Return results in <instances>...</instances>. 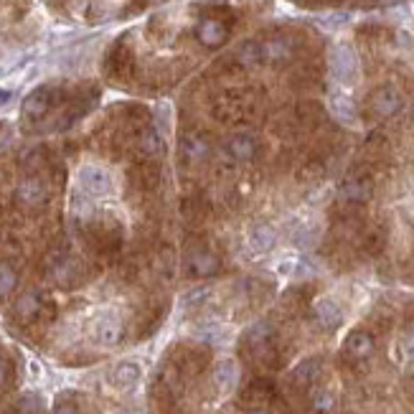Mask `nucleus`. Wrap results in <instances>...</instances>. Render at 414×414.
<instances>
[{
    "label": "nucleus",
    "mask_w": 414,
    "mask_h": 414,
    "mask_svg": "<svg viewBox=\"0 0 414 414\" xmlns=\"http://www.w3.org/2000/svg\"><path fill=\"white\" fill-rule=\"evenodd\" d=\"M181 153L186 155L188 163H204V160L211 155V145L206 142V138L190 133L181 140Z\"/></svg>",
    "instance_id": "9b49d317"
},
{
    "label": "nucleus",
    "mask_w": 414,
    "mask_h": 414,
    "mask_svg": "<svg viewBox=\"0 0 414 414\" xmlns=\"http://www.w3.org/2000/svg\"><path fill=\"white\" fill-rule=\"evenodd\" d=\"M41 310V295H36V292H25L23 298H18L16 303V315L21 320H31L34 315H39Z\"/></svg>",
    "instance_id": "a211bd4d"
},
{
    "label": "nucleus",
    "mask_w": 414,
    "mask_h": 414,
    "mask_svg": "<svg viewBox=\"0 0 414 414\" xmlns=\"http://www.w3.org/2000/svg\"><path fill=\"white\" fill-rule=\"evenodd\" d=\"M237 58H239V64H244V67H254V64H259V61L265 58V54H262V43H254V41L244 43L239 49V54H237Z\"/></svg>",
    "instance_id": "412c9836"
},
{
    "label": "nucleus",
    "mask_w": 414,
    "mask_h": 414,
    "mask_svg": "<svg viewBox=\"0 0 414 414\" xmlns=\"http://www.w3.org/2000/svg\"><path fill=\"white\" fill-rule=\"evenodd\" d=\"M54 274H56L58 282H69L72 280V274H74V262H72V259H64L61 265H56Z\"/></svg>",
    "instance_id": "bb28decb"
},
{
    "label": "nucleus",
    "mask_w": 414,
    "mask_h": 414,
    "mask_svg": "<svg viewBox=\"0 0 414 414\" xmlns=\"http://www.w3.org/2000/svg\"><path fill=\"white\" fill-rule=\"evenodd\" d=\"M402 358L406 369H414V331L402 340Z\"/></svg>",
    "instance_id": "393cba45"
},
{
    "label": "nucleus",
    "mask_w": 414,
    "mask_h": 414,
    "mask_svg": "<svg viewBox=\"0 0 414 414\" xmlns=\"http://www.w3.org/2000/svg\"><path fill=\"white\" fill-rule=\"evenodd\" d=\"M331 69H333V76H336L340 84L351 87V84L356 82L358 79V58H356V54H353V49L346 46V43L336 46L333 54H331Z\"/></svg>",
    "instance_id": "f03ea898"
},
{
    "label": "nucleus",
    "mask_w": 414,
    "mask_h": 414,
    "mask_svg": "<svg viewBox=\"0 0 414 414\" xmlns=\"http://www.w3.org/2000/svg\"><path fill=\"white\" fill-rule=\"evenodd\" d=\"M249 414H270L267 409H254V412H249Z\"/></svg>",
    "instance_id": "72a5a7b5"
},
{
    "label": "nucleus",
    "mask_w": 414,
    "mask_h": 414,
    "mask_svg": "<svg viewBox=\"0 0 414 414\" xmlns=\"http://www.w3.org/2000/svg\"><path fill=\"white\" fill-rule=\"evenodd\" d=\"M333 406H336V399H333L331 391H318L313 397V412L315 414H331Z\"/></svg>",
    "instance_id": "b1692460"
},
{
    "label": "nucleus",
    "mask_w": 414,
    "mask_h": 414,
    "mask_svg": "<svg viewBox=\"0 0 414 414\" xmlns=\"http://www.w3.org/2000/svg\"><path fill=\"white\" fill-rule=\"evenodd\" d=\"M237 384H239V364H237L234 358H221V361H216V366H214L216 391L229 394V391L237 389Z\"/></svg>",
    "instance_id": "39448f33"
},
{
    "label": "nucleus",
    "mask_w": 414,
    "mask_h": 414,
    "mask_svg": "<svg viewBox=\"0 0 414 414\" xmlns=\"http://www.w3.org/2000/svg\"><path fill=\"white\" fill-rule=\"evenodd\" d=\"M270 336H272V325L265 323V320L254 323L247 331V340L252 343V346H262V343H267V340H270Z\"/></svg>",
    "instance_id": "5701e85b"
},
{
    "label": "nucleus",
    "mask_w": 414,
    "mask_h": 414,
    "mask_svg": "<svg viewBox=\"0 0 414 414\" xmlns=\"http://www.w3.org/2000/svg\"><path fill=\"white\" fill-rule=\"evenodd\" d=\"M117 414H145L142 409H138V406H124V409H120Z\"/></svg>",
    "instance_id": "473e14b6"
},
{
    "label": "nucleus",
    "mask_w": 414,
    "mask_h": 414,
    "mask_svg": "<svg viewBox=\"0 0 414 414\" xmlns=\"http://www.w3.org/2000/svg\"><path fill=\"white\" fill-rule=\"evenodd\" d=\"M16 285H18V272L8 262H0V300L8 298L10 292L16 290Z\"/></svg>",
    "instance_id": "aec40b11"
},
{
    "label": "nucleus",
    "mask_w": 414,
    "mask_h": 414,
    "mask_svg": "<svg viewBox=\"0 0 414 414\" xmlns=\"http://www.w3.org/2000/svg\"><path fill=\"white\" fill-rule=\"evenodd\" d=\"M10 100H13V91H10V89H0V109L6 107Z\"/></svg>",
    "instance_id": "c756f323"
},
{
    "label": "nucleus",
    "mask_w": 414,
    "mask_h": 414,
    "mask_svg": "<svg viewBox=\"0 0 414 414\" xmlns=\"http://www.w3.org/2000/svg\"><path fill=\"white\" fill-rule=\"evenodd\" d=\"M219 270V259L211 252H196L188 257V272L193 277H211Z\"/></svg>",
    "instance_id": "4468645a"
},
{
    "label": "nucleus",
    "mask_w": 414,
    "mask_h": 414,
    "mask_svg": "<svg viewBox=\"0 0 414 414\" xmlns=\"http://www.w3.org/2000/svg\"><path fill=\"white\" fill-rule=\"evenodd\" d=\"M142 379V366L138 361H120V364L112 369L109 373V384L120 391H130L135 389Z\"/></svg>",
    "instance_id": "20e7f679"
},
{
    "label": "nucleus",
    "mask_w": 414,
    "mask_h": 414,
    "mask_svg": "<svg viewBox=\"0 0 414 414\" xmlns=\"http://www.w3.org/2000/svg\"><path fill=\"white\" fill-rule=\"evenodd\" d=\"M331 107L343 122H348V124L356 122V107H353V102L348 100V97H333Z\"/></svg>",
    "instance_id": "4be33fe9"
},
{
    "label": "nucleus",
    "mask_w": 414,
    "mask_h": 414,
    "mask_svg": "<svg viewBox=\"0 0 414 414\" xmlns=\"http://www.w3.org/2000/svg\"><path fill=\"white\" fill-rule=\"evenodd\" d=\"M54 414H79L74 404H56L54 406Z\"/></svg>",
    "instance_id": "c85d7f7f"
},
{
    "label": "nucleus",
    "mask_w": 414,
    "mask_h": 414,
    "mask_svg": "<svg viewBox=\"0 0 414 414\" xmlns=\"http://www.w3.org/2000/svg\"><path fill=\"white\" fill-rule=\"evenodd\" d=\"M262 54H265L267 61L282 64V61H287V58L292 56V46L290 41H285V39H274V41L262 43Z\"/></svg>",
    "instance_id": "dca6fc26"
},
{
    "label": "nucleus",
    "mask_w": 414,
    "mask_h": 414,
    "mask_svg": "<svg viewBox=\"0 0 414 414\" xmlns=\"http://www.w3.org/2000/svg\"><path fill=\"white\" fill-rule=\"evenodd\" d=\"M371 109L373 115L379 117H391L402 109V94L394 87H381L371 94Z\"/></svg>",
    "instance_id": "423d86ee"
},
{
    "label": "nucleus",
    "mask_w": 414,
    "mask_h": 414,
    "mask_svg": "<svg viewBox=\"0 0 414 414\" xmlns=\"http://www.w3.org/2000/svg\"><path fill=\"white\" fill-rule=\"evenodd\" d=\"M247 244L254 254H267V252H272L274 244H277V232H274L270 224H257L249 232Z\"/></svg>",
    "instance_id": "9d476101"
},
{
    "label": "nucleus",
    "mask_w": 414,
    "mask_h": 414,
    "mask_svg": "<svg viewBox=\"0 0 414 414\" xmlns=\"http://www.w3.org/2000/svg\"><path fill=\"white\" fill-rule=\"evenodd\" d=\"M318 373H320V361H318V358H305V361L292 371V379L298 381V384H310V381L318 379Z\"/></svg>",
    "instance_id": "6ab92c4d"
},
{
    "label": "nucleus",
    "mask_w": 414,
    "mask_h": 414,
    "mask_svg": "<svg viewBox=\"0 0 414 414\" xmlns=\"http://www.w3.org/2000/svg\"><path fill=\"white\" fill-rule=\"evenodd\" d=\"M371 196V183L369 181H358V178H351L340 186V199L346 201H369Z\"/></svg>",
    "instance_id": "2eb2a0df"
},
{
    "label": "nucleus",
    "mask_w": 414,
    "mask_h": 414,
    "mask_svg": "<svg viewBox=\"0 0 414 414\" xmlns=\"http://www.w3.org/2000/svg\"><path fill=\"white\" fill-rule=\"evenodd\" d=\"M292 270H295V262H282V265H277V272L280 274H290Z\"/></svg>",
    "instance_id": "7c9ffc66"
},
{
    "label": "nucleus",
    "mask_w": 414,
    "mask_h": 414,
    "mask_svg": "<svg viewBox=\"0 0 414 414\" xmlns=\"http://www.w3.org/2000/svg\"><path fill=\"white\" fill-rule=\"evenodd\" d=\"M6 381H8V366H6V361L0 358V386H3Z\"/></svg>",
    "instance_id": "2f4dec72"
},
{
    "label": "nucleus",
    "mask_w": 414,
    "mask_h": 414,
    "mask_svg": "<svg viewBox=\"0 0 414 414\" xmlns=\"http://www.w3.org/2000/svg\"><path fill=\"white\" fill-rule=\"evenodd\" d=\"M46 196H49V190H46L43 181H39V178H23V181L18 183V188H16L18 204L31 206V208L46 204Z\"/></svg>",
    "instance_id": "0eeeda50"
},
{
    "label": "nucleus",
    "mask_w": 414,
    "mask_h": 414,
    "mask_svg": "<svg viewBox=\"0 0 414 414\" xmlns=\"http://www.w3.org/2000/svg\"><path fill=\"white\" fill-rule=\"evenodd\" d=\"M199 39L206 46H219L226 39V25L219 21H204L199 28Z\"/></svg>",
    "instance_id": "f3484780"
},
{
    "label": "nucleus",
    "mask_w": 414,
    "mask_h": 414,
    "mask_svg": "<svg viewBox=\"0 0 414 414\" xmlns=\"http://www.w3.org/2000/svg\"><path fill=\"white\" fill-rule=\"evenodd\" d=\"M39 404H41V402H39V397H25L23 399V412H39Z\"/></svg>",
    "instance_id": "cd10ccee"
},
{
    "label": "nucleus",
    "mask_w": 414,
    "mask_h": 414,
    "mask_svg": "<svg viewBox=\"0 0 414 414\" xmlns=\"http://www.w3.org/2000/svg\"><path fill=\"white\" fill-rule=\"evenodd\" d=\"M257 140L252 135H234L232 140L226 142V153L234 157V160H252L257 155Z\"/></svg>",
    "instance_id": "ddd939ff"
},
{
    "label": "nucleus",
    "mask_w": 414,
    "mask_h": 414,
    "mask_svg": "<svg viewBox=\"0 0 414 414\" xmlns=\"http://www.w3.org/2000/svg\"><path fill=\"white\" fill-rule=\"evenodd\" d=\"M208 298V287H199V290H190L186 298H183V305L186 307H196L204 305V300Z\"/></svg>",
    "instance_id": "a878e982"
},
{
    "label": "nucleus",
    "mask_w": 414,
    "mask_h": 414,
    "mask_svg": "<svg viewBox=\"0 0 414 414\" xmlns=\"http://www.w3.org/2000/svg\"><path fill=\"white\" fill-rule=\"evenodd\" d=\"M79 183L82 188L94 196V199H102V196H109L112 193V175L100 166H84L79 171Z\"/></svg>",
    "instance_id": "7ed1b4c3"
},
{
    "label": "nucleus",
    "mask_w": 414,
    "mask_h": 414,
    "mask_svg": "<svg viewBox=\"0 0 414 414\" xmlns=\"http://www.w3.org/2000/svg\"><path fill=\"white\" fill-rule=\"evenodd\" d=\"M49 107H51V91L46 89V87H41V89H34L23 100V115L31 117V120H39V117H43L46 112H49Z\"/></svg>",
    "instance_id": "f8f14e48"
},
{
    "label": "nucleus",
    "mask_w": 414,
    "mask_h": 414,
    "mask_svg": "<svg viewBox=\"0 0 414 414\" xmlns=\"http://www.w3.org/2000/svg\"><path fill=\"white\" fill-rule=\"evenodd\" d=\"M313 313H315V320L323 325L325 331H333V328H338V325L343 323V310H340V305L333 298L318 300Z\"/></svg>",
    "instance_id": "6e6552de"
},
{
    "label": "nucleus",
    "mask_w": 414,
    "mask_h": 414,
    "mask_svg": "<svg viewBox=\"0 0 414 414\" xmlns=\"http://www.w3.org/2000/svg\"><path fill=\"white\" fill-rule=\"evenodd\" d=\"M343 351H346V356L364 361L373 353V338L366 331H351L343 340Z\"/></svg>",
    "instance_id": "1a4fd4ad"
},
{
    "label": "nucleus",
    "mask_w": 414,
    "mask_h": 414,
    "mask_svg": "<svg viewBox=\"0 0 414 414\" xmlns=\"http://www.w3.org/2000/svg\"><path fill=\"white\" fill-rule=\"evenodd\" d=\"M124 325L117 313H100L91 323V338L102 348H115L122 340Z\"/></svg>",
    "instance_id": "f257e3e1"
}]
</instances>
